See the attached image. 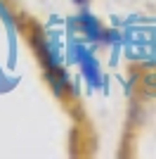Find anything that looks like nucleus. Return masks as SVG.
<instances>
[{
	"label": "nucleus",
	"instance_id": "f257e3e1",
	"mask_svg": "<svg viewBox=\"0 0 156 159\" xmlns=\"http://www.w3.org/2000/svg\"><path fill=\"white\" fill-rule=\"evenodd\" d=\"M73 29H78V33L85 36L90 43H111V40L116 38V33L109 31V29L104 26L92 12H88V10H80V12L73 17Z\"/></svg>",
	"mask_w": 156,
	"mask_h": 159
},
{
	"label": "nucleus",
	"instance_id": "f03ea898",
	"mask_svg": "<svg viewBox=\"0 0 156 159\" xmlns=\"http://www.w3.org/2000/svg\"><path fill=\"white\" fill-rule=\"evenodd\" d=\"M73 52H76V62L80 66V74L90 83V88H102V83H104L102 81V66H99L97 57L92 55V50H88L83 45H76Z\"/></svg>",
	"mask_w": 156,
	"mask_h": 159
},
{
	"label": "nucleus",
	"instance_id": "7ed1b4c3",
	"mask_svg": "<svg viewBox=\"0 0 156 159\" xmlns=\"http://www.w3.org/2000/svg\"><path fill=\"white\" fill-rule=\"evenodd\" d=\"M71 2H76V5H78V7H85V5H90L92 0H71Z\"/></svg>",
	"mask_w": 156,
	"mask_h": 159
}]
</instances>
